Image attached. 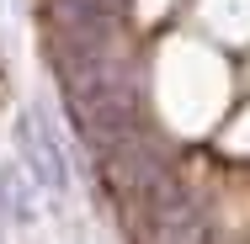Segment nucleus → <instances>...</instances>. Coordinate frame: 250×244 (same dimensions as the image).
<instances>
[{
  "label": "nucleus",
  "mask_w": 250,
  "mask_h": 244,
  "mask_svg": "<svg viewBox=\"0 0 250 244\" xmlns=\"http://www.w3.org/2000/svg\"><path fill=\"white\" fill-rule=\"evenodd\" d=\"M16 149H21L32 181H43L48 191H64V186H69V175H64V154H59V144H53V133L43 128L38 112H21V117H16Z\"/></svg>",
  "instance_id": "nucleus-1"
},
{
  "label": "nucleus",
  "mask_w": 250,
  "mask_h": 244,
  "mask_svg": "<svg viewBox=\"0 0 250 244\" xmlns=\"http://www.w3.org/2000/svg\"><path fill=\"white\" fill-rule=\"evenodd\" d=\"M0 212L11 223H27L32 218V186H27V170L21 165H5L0 170Z\"/></svg>",
  "instance_id": "nucleus-2"
}]
</instances>
